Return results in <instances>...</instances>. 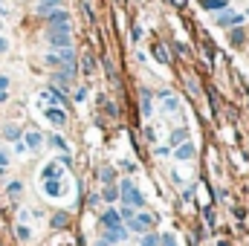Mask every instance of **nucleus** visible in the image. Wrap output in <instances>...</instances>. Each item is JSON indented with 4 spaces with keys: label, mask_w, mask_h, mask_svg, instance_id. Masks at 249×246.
I'll return each instance as SVG.
<instances>
[{
    "label": "nucleus",
    "mask_w": 249,
    "mask_h": 246,
    "mask_svg": "<svg viewBox=\"0 0 249 246\" xmlns=\"http://www.w3.org/2000/svg\"><path fill=\"white\" fill-rule=\"evenodd\" d=\"M119 194H122V203H124V206H130V209H142V206H145V197H142V194L136 191V185L127 183V180L122 183Z\"/></svg>",
    "instance_id": "1"
},
{
    "label": "nucleus",
    "mask_w": 249,
    "mask_h": 246,
    "mask_svg": "<svg viewBox=\"0 0 249 246\" xmlns=\"http://www.w3.org/2000/svg\"><path fill=\"white\" fill-rule=\"evenodd\" d=\"M50 29L53 32H70V15L61 9H53L50 12Z\"/></svg>",
    "instance_id": "2"
},
{
    "label": "nucleus",
    "mask_w": 249,
    "mask_h": 246,
    "mask_svg": "<svg viewBox=\"0 0 249 246\" xmlns=\"http://www.w3.org/2000/svg\"><path fill=\"white\" fill-rule=\"evenodd\" d=\"M214 15H217V18H214V20H217V26H223V29H226V26H241V23H244V18H241V15L226 12V9H223V12H214Z\"/></svg>",
    "instance_id": "3"
},
{
    "label": "nucleus",
    "mask_w": 249,
    "mask_h": 246,
    "mask_svg": "<svg viewBox=\"0 0 249 246\" xmlns=\"http://www.w3.org/2000/svg\"><path fill=\"white\" fill-rule=\"evenodd\" d=\"M47 41L53 44V47H58V50H64V47H70V32H47Z\"/></svg>",
    "instance_id": "4"
},
{
    "label": "nucleus",
    "mask_w": 249,
    "mask_h": 246,
    "mask_svg": "<svg viewBox=\"0 0 249 246\" xmlns=\"http://www.w3.org/2000/svg\"><path fill=\"white\" fill-rule=\"evenodd\" d=\"M102 226H105V229H116V226H122L119 211H105V214H102Z\"/></svg>",
    "instance_id": "5"
},
{
    "label": "nucleus",
    "mask_w": 249,
    "mask_h": 246,
    "mask_svg": "<svg viewBox=\"0 0 249 246\" xmlns=\"http://www.w3.org/2000/svg\"><path fill=\"white\" fill-rule=\"evenodd\" d=\"M47 119L61 127V124H67V113H64L61 107H47Z\"/></svg>",
    "instance_id": "6"
},
{
    "label": "nucleus",
    "mask_w": 249,
    "mask_h": 246,
    "mask_svg": "<svg viewBox=\"0 0 249 246\" xmlns=\"http://www.w3.org/2000/svg\"><path fill=\"white\" fill-rule=\"evenodd\" d=\"M124 238H127L124 226H116V229H107V232H105V241H107V244H119V241H124Z\"/></svg>",
    "instance_id": "7"
},
{
    "label": "nucleus",
    "mask_w": 249,
    "mask_h": 246,
    "mask_svg": "<svg viewBox=\"0 0 249 246\" xmlns=\"http://www.w3.org/2000/svg\"><path fill=\"white\" fill-rule=\"evenodd\" d=\"M41 142H44V136H41L38 130H29V133L23 136V148H32V151H35V148H41Z\"/></svg>",
    "instance_id": "8"
},
{
    "label": "nucleus",
    "mask_w": 249,
    "mask_h": 246,
    "mask_svg": "<svg viewBox=\"0 0 249 246\" xmlns=\"http://www.w3.org/2000/svg\"><path fill=\"white\" fill-rule=\"evenodd\" d=\"M44 102H50V105H55V107H58V105H64V93H61V90H55V87H50V90L44 93Z\"/></svg>",
    "instance_id": "9"
},
{
    "label": "nucleus",
    "mask_w": 249,
    "mask_h": 246,
    "mask_svg": "<svg viewBox=\"0 0 249 246\" xmlns=\"http://www.w3.org/2000/svg\"><path fill=\"white\" fill-rule=\"evenodd\" d=\"M174 157H177V159H191V157H194V145H191V142H183Z\"/></svg>",
    "instance_id": "10"
},
{
    "label": "nucleus",
    "mask_w": 249,
    "mask_h": 246,
    "mask_svg": "<svg viewBox=\"0 0 249 246\" xmlns=\"http://www.w3.org/2000/svg\"><path fill=\"white\" fill-rule=\"evenodd\" d=\"M61 174H64V171H61V165H55V162H50V165L44 168V174H41V177H44V180H53V177L58 180Z\"/></svg>",
    "instance_id": "11"
},
{
    "label": "nucleus",
    "mask_w": 249,
    "mask_h": 246,
    "mask_svg": "<svg viewBox=\"0 0 249 246\" xmlns=\"http://www.w3.org/2000/svg\"><path fill=\"white\" fill-rule=\"evenodd\" d=\"M162 107H165V110H168V113H171V110H177V107H180V99H177V96H171V93H168V96H162Z\"/></svg>",
    "instance_id": "12"
},
{
    "label": "nucleus",
    "mask_w": 249,
    "mask_h": 246,
    "mask_svg": "<svg viewBox=\"0 0 249 246\" xmlns=\"http://www.w3.org/2000/svg\"><path fill=\"white\" fill-rule=\"evenodd\" d=\"M53 9H58V0H38V12L41 15H50Z\"/></svg>",
    "instance_id": "13"
},
{
    "label": "nucleus",
    "mask_w": 249,
    "mask_h": 246,
    "mask_svg": "<svg viewBox=\"0 0 249 246\" xmlns=\"http://www.w3.org/2000/svg\"><path fill=\"white\" fill-rule=\"evenodd\" d=\"M203 6H206V9H209V12H223V9H226V6H229V3H226V0H206V3H203Z\"/></svg>",
    "instance_id": "14"
},
{
    "label": "nucleus",
    "mask_w": 249,
    "mask_h": 246,
    "mask_svg": "<svg viewBox=\"0 0 249 246\" xmlns=\"http://www.w3.org/2000/svg\"><path fill=\"white\" fill-rule=\"evenodd\" d=\"M186 130H174V133H171V139H168V145H180V142H186Z\"/></svg>",
    "instance_id": "15"
},
{
    "label": "nucleus",
    "mask_w": 249,
    "mask_h": 246,
    "mask_svg": "<svg viewBox=\"0 0 249 246\" xmlns=\"http://www.w3.org/2000/svg\"><path fill=\"white\" fill-rule=\"evenodd\" d=\"M142 246H160V238L151 235V232H145V235H142Z\"/></svg>",
    "instance_id": "16"
},
{
    "label": "nucleus",
    "mask_w": 249,
    "mask_h": 246,
    "mask_svg": "<svg viewBox=\"0 0 249 246\" xmlns=\"http://www.w3.org/2000/svg\"><path fill=\"white\" fill-rule=\"evenodd\" d=\"M50 145H53V148H58V151H67V142H64L61 136H55V133L50 136Z\"/></svg>",
    "instance_id": "17"
},
{
    "label": "nucleus",
    "mask_w": 249,
    "mask_h": 246,
    "mask_svg": "<svg viewBox=\"0 0 249 246\" xmlns=\"http://www.w3.org/2000/svg\"><path fill=\"white\" fill-rule=\"evenodd\" d=\"M142 113H145V116H151V96H148V93L142 96Z\"/></svg>",
    "instance_id": "18"
},
{
    "label": "nucleus",
    "mask_w": 249,
    "mask_h": 246,
    "mask_svg": "<svg viewBox=\"0 0 249 246\" xmlns=\"http://www.w3.org/2000/svg\"><path fill=\"white\" fill-rule=\"evenodd\" d=\"M119 217H122V220H130V217H133V209H130V206H122V211H119Z\"/></svg>",
    "instance_id": "19"
},
{
    "label": "nucleus",
    "mask_w": 249,
    "mask_h": 246,
    "mask_svg": "<svg viewBox=\"0 0 249 246\" xmlns=\"http://www.w3.org/2000/svg\"><path fill=\"white\" fill-rule=\"evenodd\" d=\"M116 197H119V191H116V188H105V200H110V203H113Z\"/></svg>",
    "instance_id": "20"
},
{
    "label": "nucleus",
    "mask_w": 249,
    "mask_h": 246,
    "mask_svg": "<svg viewBox=\"0 0 249 246\" xmlns=\"http://www.w3.org/2000/svg\"><path fill=\"white\" fill-rule=\"evenodd\" d=\"M160 246H177V241H174L171 235H162V238H160Z\"/></svg>",
    "instance_id": "21"
},
{
    "label": "nucleus",
    "mask_w": 249,
    "mask_h": 246,
    "mask_svg": "<svg viewBox=\"0 0 249 246\" xmlns=\"http://www.w3.org/2000/svg\"><path fill=\"white\" fill-rule=\"evenodd\" d=\"M18 136H20V127H9L6 130V139H18Z\"/></svg>",
    "instance_id": "22"
},
{
    "label": "nucleus",
    "mask_w": 249,
    "mask_h": 246,
    "mask_svg": "<svg viewBox=\"0 0 249 246\" xmlns=\"http://www.w3.org/2000/svg\"><path fill=\"white\" fill-rule=\"evenodd\" d=\"M18 238H20V241H29V229H26V226H18Z\"/></svg>",
    "instance_id": "23"
},
{
    "label": "nucleus",
    "mask_w": 249,
    "mask_h": 246,
    "mask_svg": "<svg viewBox=\"0 0 249 246\" xmlns=\"http://www.w3.org/2000/svg\"><path fill=\"white\" fill-rule=\"evenodd\" d=\"M102 180L110 183V180H113V168H105V171H102Z\"/></svg>",
    "instance_id": "24"
},
{
    "label": "nucleus",
    "mask_w": 249,
    "mask_h": 246,
    "mask_svg": "<svg viewBox=\"0 0 249 246\" xmlns=\"http://www.w3.org/2000/svg\"><path fill=\"white\" fill-rule=\"evenodd\" d=\"M64 223H67V217H64V214H58V217H53V226H58V229H61Z\"/></svg>",
    "instance_id": "25"
},
{
    "label": "nucleus",
    "mask_w": 249,
    "mask_h": 246,
    "mask_svg": "<svg viewBox=\"0 0 249 246\" xmlns=\"http://www.w3.org/2000/svg\"><path fill=\"white\" fill-rule=\"evenodd\" d=\"M130 38H133V41H139V38H142V26H133V32H130Z\"/></svg>",
    "instance_id": "26"
},
{
    "label": "nucleus",
    "mask_w": 249,
    "mask_h": 246,
    "mask_svg": "<svg viewBox=\"0 0 249 246\" xmlns=\"http://www.w3.org/2000/svg\"><path fill=\"white\" fill-rule=\"evenodd\" d=\"M84 96H87V90H84V87H78V93H75V102H84Z\"/></svg>",
    "instance_id": "27"
},
{
    "label": "nucleus",
    "mask_w": 249,
    "mask_h": 246,
    "mask_svg": "<svg viewBox=\"0 0 249 246\" xmlns=\"http://www.w3.org/2000/svg\"><path fill=\"white\" fill-rule=\"evenodd\" d=\"M20 191V183H9V194H18Z\"/></svg>",
    "instance_id": "28"
},
{
    "label": "nucleus",
    "mask_w": 249,
    "mask_h": 246,
    "mask_svg": "<svg viewBox=\"0 0 249 246\" xmlns=\"http://www.w3.org/2000/svg\"><path fill=\"white\" fill-rule=\"evenodd\" d=\"M9 87V75H0V90H6Z\"/></svg>",
    "instance_id": "29"
},
{
    "label": "nucleus",
    "mask_w": 249,
    "mask_h": 246,
    "mask_svg": "<svg viewBox=\"0 0 249 246\" xmlns=\"http://www.w3.org/2000/svg\"><path fill=\"white\" fill-rule=\"evenodd\" d=\"M3 165H9V154H3V151H0V168H3Z\"/></svg>",
    "instance_id": "30"
},
{
    "label": "nucleus",
    "mask_w": 249,
    "mask_h": 246,
    "mask_svg": "<svg viewBox=\"0 0 249 246\" xmlns=\"http://www.w3.org/2000/svg\"><path fill=\"white\" fill-rule=\"evenodd\" d=\"M3 102H6V90H0V105H3Z\"/></svg>",
    "instance_id": "31"
},
{
    "label": "nucleus",
    "mask_w": 249,
    "mask_h": 246,
    "mask_svg": "<svg viewBox=\"0 0 249 246\" xmlns=\"http://www.w3.org/2000/svg\"><path fill=\"white\" fill-rule=\"evenodd\" d=\"M3 50H6V41H3V38H0V53H3Z\"/></svg>",
    "instance_id": "32"
},
{
    "label": "nucleus",
    "mask_w": 249,
    "mask_h": 246,
    "mask_svg": "<svg viewBox=\"0 0 249 246\" xmlns=\"http://www.w3.org/2000/svg\"><path fill=\"white\" fill-rule=\"evenodd\" d=\"M96 246H110V244H107V241H99V244H96Z\"/></svg>",
    "instance_id": "33"
}]
</instances>
